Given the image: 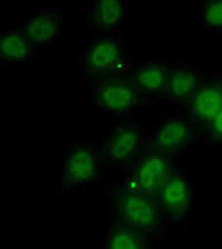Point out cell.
I'll return each instance as SVG.
<instances>
[{"label":"cell","instance_id":"cell-14","mask_svg":"<svg viewBox=\"0 0 222 249\" xmlns=\"http://www.w3.org/2000/svg\"><path fill=\"white\" fill-rule=\"evenodd\" d=\"M201 80V69L197 64H183L171 69L164 93L160 101L185 103Z\"/></svg>","mask_w":222,"mask_h":249},{"label":"cell","instance_id":"cell-4","mask_svg":"<svg viewBox=\"0 0 222 249\" xmlns=\"http://www.w3.org/2000/svg\"><path fill=\"white\" fill-rule=\"evenodd\" d=\"M100 151L89 141H73L63 157V173L58 184L64 190L94 185L100 177Z\"/></svg>","mask_w":222,"mask_h":249},{"label":"cell","instance_id":"cell-8","mask_svg":"<svg viewBox=\"0 0 222 249\" xmlns=\"http://www.w3.org/2000/svg\"><path fill=\"white\" fill-rule=\"evenodd\" d=\"M66 20L67 15L63 9L47 7L30 13L27 20L18 27L36 47L50 52L49 47L56 46L61 38Z\"/></svg>","mask_w":222,"mask_h":249},{"label":"cell","instance_id":"cell-3","mask_svg":"<svg viewBox=\"0 0 222 249\" xmlns=\"http://www.w3.org/2000/svg\"><path fill=\"white\" fill-rule=\"evenodd\" d=\"M174 173L177 170L168 154L147 148L132 162L130 177L123 187L129 191L155 198Z\"/></svg>","mask_w":222,"mask_h":249},{"label":"cell","instance_id":"cell-17","mask_svg":"<svg viewBox=\"0 0 222 249\" xmlns=\"http://www.w3.org/2000/svg\"><path fill=\"white\" fill-rule=\"evenodd\" d=\"M205 128L215 144H222V108L205 124Z\"/></svg>","mask_w":222,"mask_h":249},{"label":"cell","instance_id":"cell-1","mask_svg":"<svg viewBox=\"0 0 222 249\" xmlns=\"http://www.w3.org/2000/svg\"><path fill=\"white\" fill-rule=\"evenodd\" d=\"M131 71L129 50L121 36H98L83 52L81 74L86 81Z\"/></svg>","mask_w":222,"mask_h":249},{"label":"cell","instance_id":"cell-15","mask_svg":"<svg viewBox=\"0 0 222 249\" xmlns=\"http://www.w3.org/2000/svg\"><path fill=\"white\" fill-rule=\"evenodd\" d=\"M104 249H148L146 235L129 228L115 227L104 236Z\"/></svg>","mask_w":222,"mask_h":249},{"label":"cell","instance_id":"cell-7","mask_svg":"<svg viewBox=\"0 0 222 249\" xmlns=\"http://www.w3.org/2000/svg\"><path fill=\"white\" fill-rule=\"evenodd\" d=\"M185 115L195 124H206L222 108V71H206L191 97L183 103Z\"/></svg>","mask_w":222,"mask_h":249},{"label":"cell","instance_id":"cell-13","mask_svg":"<svg viewBox=\"0 0 222 249\" xmlns=\"http://www.w3.org/2000/svg\"><path fill=\"white\" fill-rule=\"evenodd\" d=\"M171 69L164 60H151L132 70L131 78L144 98H160L164 93Z\"/></svg>","mask_w":222,"mask_h":249},{"label":"cell","instance_id":"cell-6","mask_svg":"<svg viewBox=\"0 0 222 249\" xmlns=\"http://www.w3.org/2000/svg\"><path fill=\"white\" fill-rule=\"evenodd\" d=\"M117 212L124 227L144 235L157 230L164 218L155 198L129 191L124 187L117 196Z\"/></svg>","mask_w":222,"mask_h":249},{"label":"cell","instance_id":"cell-2","mask_svg":"<svg viewBox=\"0 0 222 249\" xmlns=\"http://www.w3.org/2000/svg\"><path fill=\"white\" fill-rule=\"evenodd\" d=\"M131 73H120L97 80L94 84L92 106L110 114L143 110L147 104V98L137 90Z\"/></svg>","mask_w":222,"mask_h":249},{"label":"cell","instance_id":"cell-11","mask_svg":"<svg viewBox=\"0 0 222 249\" xmlns=\"http://www.w3.org/2000/svg\"><path fill=\"white\" fill-rule=\"evenodd\" d=\"M15 26L18 27V24ZM44 54H50V52L36 47L18 27L0 33V60L6 64L37 67Z\"/></svg>","mask_w":222,"mask_h":249},{"label":"cell","instance_id":"cell-10","mask_svg":"<svg viewBox=\"0 0 222 249\" xmlns=\"http://www.w3.org/2000/svg\"><path fill=\"white\" fill-rule=\"evenodd\" d=\"M147 138L140 125L126 123L114 128L104 144L106 158L115 164H132L146 151Z\"/></svg>","mask_w":222,"mask_h":249},{"label":"cell","instance_id":"cell-5","mask_svg":"<svg viewBox=\"0 0 222 249\" xmlns=\"http://www.w3.org/2000/svg\"><path fill=\"white\" fill-rule=\"evenodd\" d=\"M198 124L186 115H171L155 118L154 131L147 144L148 148L164 154L181 153L198 140Z\"/></svg>","mask_w":222,"mask_h":249},{"label":"cell","instance_id":"cell-16","mask_svg":"<svg viewBox=\"0 0 222 249\" xmlns=\"http://www.w3.org/2000/svg\"><path fill=\"white\" fill-rule=\"evenodd\" d=\"M200 27L208 35H222V0H203L200 3Z\"/></svg>","mask_w":222,"mask_h":249},{"label":"cell","instance_id":"cell-9","mask_svg":"<svg viewBox=\"0 0 222 249\" xmlns=\"http://www.w3.org/2000/svg\"><path fill=\"white\" fill-rule=\"evenodd\" d=\"M155 199L163 216L183 221L192 211L195 202V185L185 174L177 171L166 179Z\"/></svg>","mask_w":222,"mask_h":249},{"label":"cell","instance_id":"cell-12","mask_svg":"<svg viewBox=\"0 0 222 249\" xmlns=\"http://www.w3.org/2000/svg\"><path fill=\"white\" fill-rule=\"evenodd\" d=\"M129 15L130 6L126 0H95L90 7L87 30L109 36L127 21Z\"/></svg>","mask_w":222,"mask_h":249}]
</instances>
